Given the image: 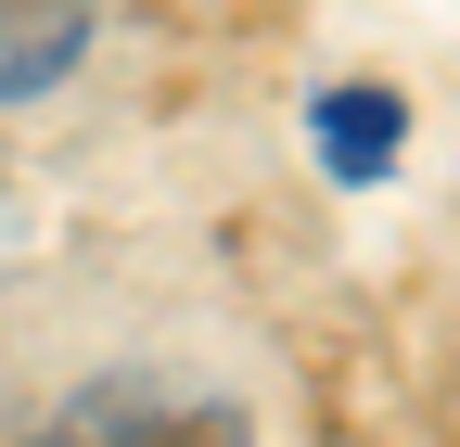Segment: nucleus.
Instances as JSON below:
<instances>
[{"instance_id": "f257e3e1", "label": "nucleus", "mask_w": 460, "mask_h": 447, "mask_svg": "<svg viewBox=\"0 0 460 447\" xmlns=\"http://www.w3.org/2000/svg\"><path fill=\"white\" fill-rule=\"evenodd\" d=\"M51 447H256L230 397H141V383H90L51 422Z\"/></svg>"}, {"instance_id": "f03ea898", "label": "nucleus", "mask_w": 460, "mask_h": 447, "mask_svg": "<svg viewBox=\"0 0 460 447\" xmlns=\"http://www.w3.org/2000/svg\"><path fill=\"white\" fill-rule=\"evenodd\" d=\"M90 13L102 0H0V102H39L51 77L90 51Z\"/></svg>"}, {"instance_id": "7ed1b4c3", "label": "nucleus", "mask_w": 460, "mask_h": 447, "mask_svg": "<svg viewBox=\"0 0 460 447\" xmlns=\"http://www.w3.org/2000/svg\"><path fill=\"white\" fill-rule=\"evenodd\" d=\"M396 141H410V116H396V90H332L320 102V166H332V180H384V166H396Z\"/></svg>"}]
</instances>
